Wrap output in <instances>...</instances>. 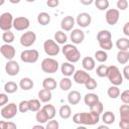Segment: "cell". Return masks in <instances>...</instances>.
<instances>
[{"mask_svg": "<svg viewBox=\"0 0 129 129\" xmlns=\"http://www.w3.org/2000/svg\"><path fill=\"white\" fill-rule=\"evenodd\" d=\"M38 57H39V53L36 49H26L23 50L20 54L21 60L26 63H34L37 61Z\"/></svg>", "mask_w": 129, "mask_h": 129, "instance_id": "7", "label": "cell"}, {"mask_svg": "<svg viewBox=\"0 0 129 129\" xmlns=\"http://www.w3.org/2000/svg\"><path fill=\"white\" fill-rule=\"evenodd\" d=\"M94 2H95L96 7H97L99 10H101V11L108 10L109 5H110L109 0H95Z\"/></svg>", "mask_w": 129, "mask_h": 129, "instance_id": "38", "label": "cell"}, {"mask_svg": "<svg viewBox=\"0 0 129 129\" xmlns=\"http://www.w3.org/2000/svg\"><path fill=\"white\" fill-rule=\"evenodd\" d=\"M116 46L119 50H128L129 49V39L126 37H121L117 39Z\"/></svg>", "mask_w": 129, "mask_h": 129, "instance_id": "30", "label": "cell"}, {"mask_svg": "<svg viewBox=\"0 0 129 129\" xmlns=\"http://www.w3.org/2000/svg\"><path fill=\"white\" fill-rule=\"evenodd\" d=\"M72 85H73V83H72L71 79H69V77L62 78L59 82V87L62 91H69L72 88Z\"/></svg>", "mask_w": 129, "mask_h": 129, "instance_id": "37", "label": "cell"}, {"mask_svg": "<svg viewBox=\"0 0 129 129\" xmlns=\"http://www.w3.org/2000/svg\"><path fill=\"white\" fill-rule=\"evenodd\" d=\"M60 71H61V74L64 76V77H71V76H74L75 74V66L73 64V62H63L60 67Z\"/></svg>", "mask_w": 129, "mask_h": 129, "instance_id": "18", "label": "cell"}, {"mask_svg": "<svg viewBox=\"0 0 129 129\" xmlns=\"http://www.w3.org/2000/svg\"><path fill=\"white\" fill-rule=\"evenodd\" d=\"M103 109H104V107H103V104H102V102H97L95 105H93L92 107H90V111H93V112H95V113H98V114H101L102 112H103Z\"/></svg>", "mask_w": 129, "mask_h": 129, "instance_id": "46", "label": "cell"}, {"mask_svg": "<svg viewBox=\"0 0 129 129\" xmlns=\"http://www.w3.org/2000/svg\"><path fill=\"white\" fill-rule=\"evenodd\" d=\"M102 121L104 122V124L106 125H111L115 122V115L113 112L111 111H106L103 115H102Z\"/></svg>", "mask_w": 129, "mask_h": 129, "instance_id": "28", "label": "cell"}, {"mask_svg": "<svg viewBox=\"0 0 129 129\" xmlns=\"http://www.w3.org/2000/svg\"><path fill=\"white\" fill-rule=\"evenodd\" d=\"M30 25V21L27 17L24 16H20V17H16L13 21V27L17 30V31H22L25 30L29 27Z\"/></svg>", "mask_w": 129, "mask_h": 129, "instance_id": "11", "label": "cell"}, {"mask_svg": "<svg viewBox=\"0 0 129 129\" xmlns=\"http://www.w3.org/2000/svg\"><path fill=\"white\" fill-rule=\"evenodd\" d=\"M99 45L103 50H110L113 46V42H112V40H107V41L99 42Z\"/></svg>", "mask_w": 129, "mask_h": 129, "instance_id": "47", "label": "cell"}, {"mask_svg": "<svg viewBox=\"0 0 129 129\" xmlns=\"http://www.w3.org/2000/svg\"><path fill=\"white\" fill-rule=\"evenodd\" d=\"M36 40V34L33 31H26L20 37V44L24 47L31 46Z\"/></svg>", "mask_w": 129, "mask_h": 129, "instance_id": "9", "label": "cell"}, {"mask_svg": "<svg viewBox=\"0 0 129 129\" xmlns=\"http://www.w3.org/2000/svg\"><path fill=\"white\" fill-rule=\"evenodd\" d=\"M119 16H120V12H119V9H114V8H111V9H108L106 11V14H105V18H106V22L109 24V25H115L118 20H119Z\"/></svg>", "mask_w": 129, "mask_h": 129, "instance_id": "10", "label": "cell"}, {"mask_svg": "<svg viewBox=\"0 0 129 129\" xmlns=\"http://www.w3.org/2000/svg\"><path fill=\"white\" fill-rule=\"evenodd\" d=\"M54 40L59 44H64L68 40V36H67L66 32H63L61 30H58L54 34Z\"/></svg>", "mask_w": 129, "mask_h": 129, "instance_id": "34", "label": "cell"}, {"mask_svg": "<svg viewBox=\"0 0 129 129\" xmlns=\"http://www.w3.org/2000/svg\"><path fill=\"white\" fill-rule=\"evenodd\" d=\"M95 58L97 59V61L99 62H105L108 58V54L105 50L101 49V50H97L95 52Z\"/></svg>", "mask_w": 129, "mask_h": 129, "instance_id": "40", "label": "cell"}, {"mask_svg": "<svg viewBox=\"0 0 129 129\" xmlns=\"http://www.w3.org/2000/svg\"><path fill=\"white\" fill-rule=\"evenodd\" d=\"M84 102L87 106L89 107H92L93 105H95L97 102H99V97L98 95L94 94V93H90V94H87L85 97H84Z\"/></svg>", "mask_w": 129, "mask_h": 129, "instance_id": "22", "label": "cell"}, {"mask_svg": "<svg viewBox=\"0 0 129 129\" xmlns=\"http://www.w3.org/2000/svg\"><path fill=\"white\" fill-rule=\"evenodd\" d=\"M58 127H59L58 122L53 119H50V121H48V123L45 126L46 129H58Z\"/></svg>", "mask_w": 129, "mask_h": 129, "instance_id": "48", "label": "cell"}, {"mask_svg": "<svg viewBox=\"0 0 129 129\" xmlns=\"http://www.w3.org/2000/svg\"><path fill=\"white\" fill-rule=\"evenodd\" d=\"M117 8L119 10H126L128 8V1L127 0H118L117 1Z\"/></svg>", "mask_w": 129, "mask_h": 129, "instance_id": "49", "label": "cell"}, {"mask_svg": "<svg viewBox=\"0 0 129 129\" xmlns=\"http://www.w3.org/2000/svg\"><path fill=\"white\" fill-rule=\"evenodd\" d=\"M95 0H80V2L84 5H91Z\"/></svg>", "mask_w": 129, "mask_h": 129, "instance_id": "56", "label": "cell"}, {"mask_svg": "<svg viewBox=\"0 0 129 129\" xmlns=\"http://www.w3.org/2000/svg\"><path fill=\"white\" fill-rule=\"evenodd\" d=\"M14 38H15L14 33L11 32L10 30L3 31V33H2V40H3L5 43H11V42H13Z\"/></svg>", "mask_w": 129, "mask_h": 129, "instance_id": "39", "label": "cell"}, {"mask_svg": "<svg viewBox=\"0 0 129 129\" xmlns=\"http://www.w3.org/2000/svg\"><path fill=\"white\" fill-rule=\"evenodd\" d=\"M8 102V97L6 94H0V106H4Z\"/></svg>", "mask_w": 129, "mask_h": 129, "instance_id": "52", "label": "cell"}, {"mask_svg": "<svg viewBox=\"0 0 129 129\" xmlns=\"http://www.w3.org/2000/svg\"><path fill=\"white\" fill-rule=\"evenodd\" d=\"M43 49L44 52L49 56H55L59 53V46L57 42L53 39H46L43 42Z\"/></svg>", "mask_w": 129, "mask_h": 129, "instance_id": "5", "label": "cell"}, {"mask_svg": "<svg viewBox=\"0 0 129 129\" xmlns=\"http://www.w3.org/2000/svg\"><path fill=\"white\" fill-rule=\"evenodd\" d=\"M5 71H6V74L8 76H11V77H14V76H17L19 71H20V67H19V63L13 59L11 60H8L6 66H5Z\"/></svg>", "mask_w": 129, "mask_h": 129, "instance_id": "13", "label": "cell"}, {"mask_svg": "<svg viewBox=\"0 0 129 129\" xmlns=\"http://www.w3.org/2000/svg\"><path fill=\"white\" fill-rule=\"evenodd\" d=\"M107 78L109 79L110 83L112 85H115V86H120L123 83V76H122L120 70L116 66L108 67Z\"/></svg>", "mask_w": 129, "mask_h": 129, "instance_id": "3", "label": "cell"}, {"mask_svg": "<svg viewBox=\"0 0 129 129\" xmlns=\"http://www.w3.org/2000/svg\"><path fill=\"white\" fill-rule=\"evenodd\" d=\"M29 101V109L32 112H37L40 109V100L37 99H31Z\"/></svg>", "mask_w": 129, "mask_h": 129, "instance_id": "41", "label": "cell"}, {"mask_svg": "<svg viewBox=\"0 0 129 129\" xmlns=\"http://www.w3.org/2000/svg\"><path fill=\"white\" fill-rule=\"evenodd\" d=\"M100 120V114L95 113L93 111L77 113L73 116V121L78 125H95Z\"/></svg>", "mask_w": 129, "mask_h": 129, "instance_id": "1", "label": "cell"}, {"mask_svg": "<svg viewBox=\"0 0 129 129\" xmlns=\"http://www.w3.org/2000/svg\"><path fill=\"white\" fill-rule=\"evenodd\" d=\"M18 109L21 113H26L27 111H30L29 109V101H26V100H23L19 103L18 105Z\"/></svg>", "mask_w": 129, "mask_h": 129, "instance_id": "44", "label": "cell"}, {"mask_svg": "<svg viewBox=\"0 0 129 129\" xmlns=\"http://www.w3.org/2000/svg\"><path fill=\"white\" fill-rule=\"evenodd\" d=\"M117 60L121 64H126L129 60V51L128 50H119L117 53Z\"/></svg>", "mask_w": 129, "mask_h": 129, "instance_id": "29", "label": "cell"}, {"mask_svg": "<svg viewBox=\"0 0 129 129\" xmlns=\"http://www.w3.org/2000/svg\"><path fill=\"white\" fill-rule=\"evenodd\" d=\"M4 1H5V0H1V2H0V5H3V4H4Z\"/></svg>", "mask_w": 129, "mask_h": 129, "instance_id": "61", "label": "cell"}, {"mask_svg": "<svg viewBox=\"0 0 129 129\" xmlns=\"http://www.w3.org/2000/svg\"><path fill=\"white\" fill-rule=\"evenodd\" d=\"M18 107L15 103H9L8 105H4L0 111L2 118L4 119H12L13 117L16 116L18 112Z\"/></svg>", "mask_w": 129, "mask_h": 129, "instance_id": "6", "label": "cell"}, {"mask_svg": "<svg viewBox=\"0 0 129 129\" xmlns=\"http://www.w3.org/2000/svg\"><path fill=\"white\" fill-rule=\"evenodd\" d=\"M70 38L74 44H80L85 39V33L81 29H73L71 32Z\"/></svg>", "mask_w": 129, "mask_h": 129, "instance_id": "16", "label": "cell"}, {"mask_svg": "<svg viewBox=\"0 0 129 129\" xmlns=\"http://www.w3.org/2000/svg\"><path fill=\"white\" fill-rule=\"evenodd\" d=\"M21 0H9V2L10 3H12V4H17V3H19Z\"/></svg>", "mask_w": 129, "mask_h": 129, "instance_id": "57", "label": "cell"}, {"mask_svg": "<svg viewBox=\"0 0 129 129\" xmlns=\"http://www.w3.org/2000/svg\"><path fill=\"white\" fill-rule=\"evenodd\" d=\"M59 4V0H47L46 1V5L50 8H54V7H57Z\"/></svg>", "mask_w": 129, "mask_h": 129, "instance_id": "51", "label": "cell"}, {"mask_svg": "<svg viewBox=\"0 0 129 129\" xmlns=\"http://www.w3.org/2000/svg\"><path fill=\"white\" fill-rule=\"evenodd\" d=\"M59 116L62 119H69L72 116V110L69 105H62L59 108Z\"/></svg>", "mask_w": 129, "mask_h": 129, "instance_id": "32", "label": "cell"}, {"mask_svg": "<svg viewBox=\"0 0 129 129\" xmlns=\"http://www.w3.org/2000/svg\"><path fill=\"white\" fill-rule=\"evenodd\" d=\"M120 98H121V100H122L123 103L129 104V90H126L123 93H121L120 94Z\"/></svg>", "mask_w": 129, "mask_h": 129, "instance_id": "50", "label": "cell"}, {"mask_svg": "<svg viewBox=\"0 0 129 129\" xmlns=\"http://www.w3.org/2000/svg\"><path fill=\"white\" fill-rule=\"evenodd\" d=\"M0 51H1V54L8 60H11L13 59V57L15 56L16 54V50L14 48V46L10 45L9 43H5V44H2L1 47H0Z\"/></svg>", "mask_w": 129, "mask_h": 129, "instance_id": "12", "label": "cell"}, {"mask_svg": "<svg viewBox=\"0 0 129 129\" xmlns=\"http://www.w3.org/2000/svg\"><path fill=\"white\" fill-rule=\"evenodd\" d=\"M19 87L23 91H29L33 88V81L30 78H22L19 82Z\"/></svg>", "mask_w": 129, "mask_h": 129, "instance_id": "23", "label": "cell"}, {"mask_svg": "<svg viewBox=\"0 0 129 129\" xmlns=\"http://www.w3.org/2000/svg\"><path fill=\"white\" fill-rule=\"evenodd\" d=\"M82 64H83V68L86 70V71H92L95 69L96 67V61L93 57L91 56H86L83 58L82 60Z\"/></svg>", "mask_w": 129, "mask_h": 129, "instance_id": "20", "label": "cell"}, {"mask_svg": "<svg viewBox=\"0 0 129 129\" xmlns=\"http://www.w3.org/2000/svg\"><path fill=\"white\" fill-rule=\"evenodd\" d=\"M61 50H62V53L66 56L67 60L70 62H73V63L77 62L81 58V53H80L79 49L76 47V45H74V44H70V43L64 44L63 47L61 48Z\"/></svg>", "mask_w": 129, "mask_h": 129, "instance_id": "2", "label": "cell"}, {"mask_svg": "<svg viewBox=\"0 0 129 129\" xmlns=\"http://www.w3.org/2000/svg\"><path fill=\"white\" fill-rule=\"evenodd\" d=\"M33 128H40V129H43L44 127H43L42 125H34V126H33Z\"/></svg>", "mask_w": 129, "mask_h": 129, "instance_id": "58", "label": "cell"}, {"mask_svg": "<svg viewBox=\"0 0 129 129\" xmlns=\"http://www.w3.org/2000/svg\"><path fill=\"white\" fill-rule=\"evenodd\" d=\"M112 34L109 30H100L97 34V40L98 42H103L107 40H111Z\"/></svg>", "mask_w": 129, "mask_h": 129, "instance_id": "25", "label": "cell"}, {"mask_svg": "<svg viewBox=\"0 0 129 129\" xmlns=\"http://www.w3.org/2000/svg\"><path fill=\"white\" fill-rule=\"evenodd\" d=\"M35 119H36V121H37L39 124H44V123H46V122L49 120L47 114L45 113V111H44L43 109H39V110L36 112Z\"/></svg>", "mask_w": 129, "mask_h": 129, "instance_id": "27", "label": "cell"}, {"mask_svg": "<svg viewBox=\"0 0 129 129\" xmlns=\"http://www.w3.org/2000/svg\"><path fill=\"white\" fill-rule=\"evenodd\" d=\"M42 109H43V110L45 111V113L47 114L49 120L54 118V116H55V114H56V111H55V108H54L53 105H51V104H46V105H44V106L42 107Z\"/></svg>", "mask_w": 129, "mask_h": 129, "instance_id": "36", "label": "cell"}, {"mask_svg": "<svg viewBox=\"0 0 129 129\" xmlns=\"http://www.w3.org/2000/svg\"><path fill=\"white\" fill-rule=\"evenodd\" d=\"M18 90V86L15 82H12V81H9L7 82L5 85H4V91L7 93V94H13L15 93L16 91Z\"/></svg>", "mask_w": 129, "mask_h": 129, "instance_id": "33", "label": "cell"}, {"mask_svg": "<svg viewBox=\"0 0 129 129\" xmlns=\"http://www.w3.org/2000/svg\"><path fill=\"white\" fill-rule=\"evenodd\" d=\"M68 101L71 105H77L81 101V94L78 91H71L68 95Z\"/></svg>", "mask_w": 129, "mask_h": 129, "instance_id": "21", "label": "cell"}, {"mask_svg": "<svg viewBox=\"0 0 129 129\" xmlns=\"http://www.w3.org/2000/svg\"><path fill=\"white\" fill-rule=\"evenodd\" d=\"M25 1H26V2H30V3H31V2H34L35 0H25Z\"/></svg>", "mask_w": 129, "mask_h": 129, "instance_id": "60", "label": "cell"}, {"mask_svg": "<svg viewBox=\"0 0 129 129\" xmlns=\"http://www.w3.org/2000/svg\"><path fill=\"white\" fill-rule=\"evenodd\" d=\"M52 98V94H51V91L50 90H47V89H42L38 92V99L40 100V102L42 103H47L51 100Z\"/></svg>", "mask_w": 129, "mask_h": 129, "instance_id": "19", "label": "cell"}, {"mask_svg": "<svg viewBox=\"0 0 129 129\" xmlns=\"http://www.w3.org/2000/svg\"><path fill=\"white\" fill-rule=\"evenodd\" d=\"M99 129H108V127L106 125H103V126H99Z\"/></svg>", "mask_w": 129, "mask_h": 129, "instance_id": "59", "label": "cell"}, {"mask_svg": "<svg viewBox=\"0 0 129 129\" xmlns=\"http://www.w3.org/2000/svg\"><path fill=\"white\" fill-rule=\"evenodd\" d=\"M107 94H108V96H109L110 98L116 99V98L120 97V94H121V93H120V89L118 88V86L113 85V86H111V87L108 89Z\"/></svg>", "mask_w": 129, "mask_h": 129, "instance_id": "35", "label": "cell"}, {"mask_svg": "<svg viewBox=\"0 0 129 129\" xmlns=\"http://www.w3.org/2000/svg\"><path fill=\"white\" fill-rule=\"evenodd\" d=\"M85 87H86V89H88V90H95V89L98 87V83H97V81H96L95 79L90 78V79L85 83Z\"/></svg>", "mask_w": 129, "mask_h": 129, "instance_id": "43", "label": "cell"}, {"mask_svg": "<svg viewBox=\"0 0 129 129\" xmlns=\"http://www.w3.org/2000/svg\"><path fill=\"white\" fill-rule=\"evenodd\" d=\"M57 84H56V81L53 79V78H45L42 82V87L44 89H47V90H54L56 88Z\"/></svg>", "mask_w": 129, "mask_h": 129, "instance_id": "26", "label": "cell"}, {"mask_svg": "<svg viewBox=\"0 0 129 129\" xmlns=\"http://www.w3.org/2000/svg\"><path fill=\"white\" fill-rule=\"evenodd\" d=\"M0 128L1 129H16L17 126L13 122H7V121H0Z\"/></svg>", "mask_w": 129, "mask_h": 129, "instance_id": "45", "label": "cell"}, {"mask_svg": "<svg viewBox=\"0 0 129 129\" xmlns=\"http://www.w3.org/2000/svg\"><path fill=\"white\" fill-rule=\"evenodd\" d=\"M13 16L9 12H4L0 16V28L2 31L10 30L13 27Z\"/></svg>", "mask_w": 129, "mask_h": 129, "instance_id": "8", "label": "cell"}, {"mask_svg": "<svg viewBox=\"0 0 129 129\" xmlns=\"http://www.w3.org/2000/svg\"><path fill=\"white\" fill-rule=\"evenodd\" d=\"M119 127H120L121 129H129V122L120 120V122H119Z\"/></svg>", "mask_w": 129, "mask_h": 129, "instance_id": "53", "label": "cell"}, {"mask_svg": "<svg viewBox=\"0 0 129 129\" xmlns=\"http://www.w3.org/2000/svg\"><path fill=\"white\" fill-rule=\"evenodd\" d=\"M123 76H124V78L126 80L129 81V64L124 67V69H123Z\"/></svg>", "mask_w": 129, "mask_h": 129, "instance_id": "54", "label": "cell"}, {"mask_svg": "<svg viewBox=\"0 0 129 129\" xmlns=\"http://www.w3.org/2000/svg\"><path fill=\"white\" fill-rule=\"evenodd\" d=\"M119 113H120V120L129 122V105L128 104L124 103V105H121V107L119 108Z\"/></svg>", "mask_w": 129, "mask_h": 129, "instance_id": "24", "label": "cell"}, {"mask_svg": "<svg viewBox=\"0 0 129 129\" xmlns=\"http://www.w3.org/2000/svg\"><path fill=\"white\" fill-rule=\"evenodd\" d=\"M107 73H108V67L105 64H100L97 70H96V74L100 77V78H104L107 77Z\"/></svg>", "mask_w": 129, "mask_h": 129, "instance_id": "42", "label": "cell"}, {"mask_svg": "<svg viewBox=\"0 0 129 129\" xmlns=\"http://www.w3.org/2000/svg\"><path fill=\"white\" fill-rule=\"evenodd\" d=\"M37 22L40 25H47L50 22V15L47 12H40L37 15Z\"/></svg>", "mask_w": 129, "mask_h": 129, "instance_id": "31", "label": "cell"}, {"mask_svg": "<svg viewBox=\"0 0 129 129\" xmlns=\"http://www.w3.org/2000/svg\"><path fill=\"white\" fill-rule=\"evenodd\" d=\"M89 73H87L84 70H78L74 74V81L79 85H85V83L90 79Z\"/></svg>", "mask_w": 129, "mask_h": 129, "instance_id": "15", "label": "cell"}, {"mask_svg": "<svg viewBox=\"0 0 129 129\" xmlns=\"http://www.w3.org/2000/svg\"><path fill=\"white\" fill-rule=\"evenodd\" d=\"M41 70H42V72H44L46 74L56 73V71L58 70V62H57V60H55L54 58H51V57L44 58L41 61Z\"/></svg>", "mask_w": 129, "mask_h": 129, "instance_id": "4", "label": "cell"}, {"mask_svg": "<svg viewBox=\"0 0 129 129\" xmlns=\"http://www.w3.org/2000/svg\"><path fill=\"white\" fill-rule=\"evenodd\" d=\"M123 33L126 35V36H129V21L125 23L124 27H123Z\"/></svg>", "mask_w": 129, "mask_h": 129, "instance_id": "55", "label": "cell"}, {"mask_svg": "<svg viewBox=\"0 0 129 129\" xmlns=\"http://www.w3.org/2000/svg\"><path fill=\"white\" fill-rule=\"evenodd\" d=\"M92 22V16L87 12H82L77 16V24L83 28L88 27Z\"/></svg>", "mask_w": 129, "mask_h": 129, "instance_id": "14", "label": "cell"}, {"mask_svg": "<svg viewBox=\"0 0 129 129\" xmlns=\"http://www.w3.org/2000/svg\"><path fill=\"white\" fill-rule=\"evenodd\" d=\"M75 25V19L73 16H64L62 19H61V22H60V27L62 30L64 31H71L73 29Z\"/></svg>", "mask_w": 129, "mask_h": 129, "instance_id": "17", "label": "cell"}]
</instances>
